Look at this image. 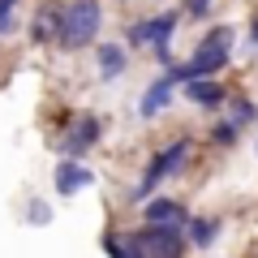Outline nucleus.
<instances>
[{
	"mask_svg": "<svg viewBox=\"0 0 258 258\" xmlns=\"http://www.w3.org/2000/svg\"><path fill=\"white\" fill-rule=\"evenodd\" d=\"M228 43H232V26H215L211 35L198 43L194 60H185V64H168V78H172V82H194V78H211V74H220L224 64H228Z\"/></svg>",
	"mask_w": 258,
	"mask_h": 258,
	"instance_id": "1",
	"label": "nucleus"
},
{
	"mask_svg": "<svg viewBox=\"0 0 258 258\" xmlns=\"http://www.w3.org/2000/svg\"><path fill=\"white\" fill-rule=\"evenodd\" d=\"M99 26H103L99 0H74V5L60 9V39H56V43H60L64 52H78V47L95 43Z\"/></svg>",
	"mask_w": 258,
	"mask_h": 258,
	"instance_id": "2",
	"label": "nucleus"
},
{
	"mask_svg": "<svg viewBox=\"0 0 258 258\" xmlns=\"http://www.w3.org/2000/svg\"><path fill=\"white\" fill-rule=\"evenodd\" d=\"M185 155H189V142H185V138H181V142H168V147H159V151H155V159L147 164V176L138 181V189L129 194V198H134V203L151 198V194H155V185L164 181V176H172L176 168L185 164Z\"/></svg>",
	"mask_w": 258,
	"mask_h": 258,
	"instance_id": "3",
	"label": "nucleus"
},
{
	"mask_svg": "<svg viewBox=\"0 0 258 258\" xmlns=\"http://www.w3.org/2000/svg\"><path fill=\"white\" fill-rule=\"evenodd\" d=\"M172 30H176V13H155V18L134 22V26H129V43H134V47H155L159 60L172 64V52H168Z\"/></svg>",
	"mask_w": 258,
	"mask_h": 258,
	"instance_id": "4",
	"label": "nucleus"
},
{
	"mask_svg": "<svg viewBox=\"0 0 258 258\" xmlns=\"http://www.w3.org/2000/svg\"><path fill=\"white\" fill-rule=\"evenodd\" d=\"M129 241L142 249V258H181L185 245H189L181 228H151V224L138 232V237H129Z\"/></svg>",
	"mask_w": 258,
	"mask_h": 258,
	"instance_id": "5",
	"label": "nucleus"
},
{
	"mask_svg": "<svg viewBox=\"0 0 258 258\" xmlns=\"http://www.w3.org/2000/svg\"><path fill=\"white\" fill-rule=\"evenodd\" d=\"M99 134H103V125H99V116H91V112H82V116L74 120V129H69V138H64V159H82L86 151L95 147V142H99Z\"/></svg>",
	"mask_w": 258,
	"mask_h": 258,
	"instance_id": "6",
	"label": "nucleus"
},
{
	"mask_svg": "<svg viewBox=\"0 0 258 258\" xmlns=\"http://www.w3.org/2000/svg\"><path fill=\"white\" fill-rule=\"evenodd\" d=\"M142 220H147L151 228H185L189 215H185V207L176 203V198H151L147 211H142Z\"/></svg>",
	"mask_w": 258,
	"mask_h": 258,
	"instance_id": "7",
	"label": "nucleus"
},
{
	"mask_svg": "<svg viewBox=\"0 0 258 258\" xmlns=\"http://www.w3.org/2000/svg\"><path fill=\"white\" fill-rule=\"evenodd\" d=\"M172 91H176V82H172V78H155V82H151L147 86V91H142V99H138V112H142V116H155V112H164L168 108V99H172Z\"/></svg>",
	"mask_w": 258,
	"mask_h": 258,
	"instance_id": "8",
	"label": "nucleus"
},
{
	"mask_svg": "<svg viewBox=\"0 0 258 258\" xmlns=\"http://www.w3.org/2000/svg\"><path fill=\"white\" fill-rule=\"evenodd\" d=\"M30 35H35V43H56L60 39V5H43L30 22Z\"/></svg>",
	"mask_w": 258,
	"mask_h": 258,
	"instance_id": "9",
	"label": "nucleus"
},
{
	"mask_svg": "<svg viewBox=\"0 0 258 258\" xmlns=\"http://www.w3.org/2000/svg\"><path fill=\"white\" fill-rule=\"evenodd\" d=\"M82 185H91V172H86L82 164H74V159H60V164H56V189L60 194H74V189H82Z\"/></svg>",
	"mask_w": 258,
	"mask_h": 258,
	"instance_id": "10",
	"label": "nucleus"
},
{
	"mask_svg": "<svg viewBox=\"0 0 258 258\" xmlns=\"http://www.w3.org/2000/svg\"><path fill=\"white\" fill-rule=\"evenodd\" d=\"M185 95H189L198 108H220V103H224L220 82H211V78H194V82H185Z\"/></svg>",
	"mask_w": 258,
	"mask_h": 258,
	"instance_id": "11",
	"label": "nucleus"
},
{
	"mask_svg": "<svg viewBox=\"0 0 258 258\" xmlns=\"http://www.w3.org/2000/svg\"><path fill=\"white\" fill-rule=\"evenodd\" d=\"M125 64H129L125 47H116V43H103V47H99V78H103V82L120 78V74H125Z\"/></svg>",
	"mask_w": 258,
	"mask_h": 258,
	"instance_id": "12",
	"label": "nucleus"
},
{
	"mask_svg": "<svg viewBox=\"0 0 258 258\" xmlns=\"http://www.w3.org/2000/svg\"><path fill=\"white\" fill-rule=\"evenodd\" d=\"M185 228H189V241L198 249H207L215 237H220V220H215V215H198V220H189Z\"/></svg>",
	"mask_w": 258,
	"mask_h": 258,
	"instance_id": "13",
	"label": "nucleus"
},
{
	"mask_svg": "<svg viewBox=\"0 0 258 258\" xmlns=\"http://www.w3.org/2000/svg\"><path fill=\"white\" fill-rule=\"evenodd\" d=\"M103 254L108 258H142V249L134 241H116V237H103Z\"/></svg>",
	"mask_w": 258,
	"mask_h": 258,
	"instance_id": "14",
	"label": "nucleus"
},
{
	"mask_svg": "<svg viewBox=\"0 0 258 258\" xmlns=\"http://www.w3.org/2000/svg\"><path fill=\"white\" fill-rule=\"evenodd\" d=\"M254 120H258V108H254L249 99H237V103H232V125H254Z\"/></svg>",
	"mask_w": 258,
	"mask_h": 258,
	"instance_id": "15",
	"label": "nucleus"
},
{
	"mask_svg": "<svg viewBox=\"0 0 258 258\" xmlns=\"http://www.w3.org/2000/svg\"><path fill=\"white\" fill-rule=\"evenodd\" d=\"M211 138L220 142V147H232V142H237V125H232V120H228V125H215Z\"/></svg>",
	"mask_w": 258,
	"mask_h": 258,
	"instance_id": "16",
	"label": "nucleus"
},
{
	"mask_svg": "<svg viewBox=\"0 0 258 258\" xmlns=\"http://www.w3.org/2000/svg\"><path fill=\"white\" fill-rule=\"evenodd\" d=\"M185 13H189L194 22H203L207 13H211V0H185Z\"/></svg>",
	"mask_w": 258,
	"mask_h": 258,
	"instance_id": "17",
	"label": "nucleus"
},
{
	"mask_svg": "<svg viewBox=\"0 0 258 258\" xmlns=\"http://www.w3.org/2000/svg\"><path fill=\"white\" fill-rule=\"evenodd\" d=\"M13 26V0H0V30Z\"/></svg>",
	"mask_w": 258,
	"mask_h": 258,
	"instance_id": "18",
	"label": "nucleus"
},
{
	"mask_svg": "<svg viewBox=\"0 0 258 258\" xmlns=\"http://www.w3.org/2000/svg\"><path fill=\"white\" fill-rule=\"evenodd\" d=\"M30 224H47V203H30Z\"/></svg>",
	"mask_w": 258,
	"mask_h": 258,
	"instance_id": "19",
	"label": "nucleus"
},
{
	"mask_svg": "<svg viewBox=\"0 0 258 258\" xmlns=\"http://www.w3.org/2000/svg\"><path fill=\"white\" fill-rule=\"evenodd\" d=\"M249 35H254V43H258V18H254V22H249Z\"/></svg>",
	"mask_w": 258,
	"mask_h": 258,
	"instance_id": "20",
	"label": "nucleus"
}]
</instances>
